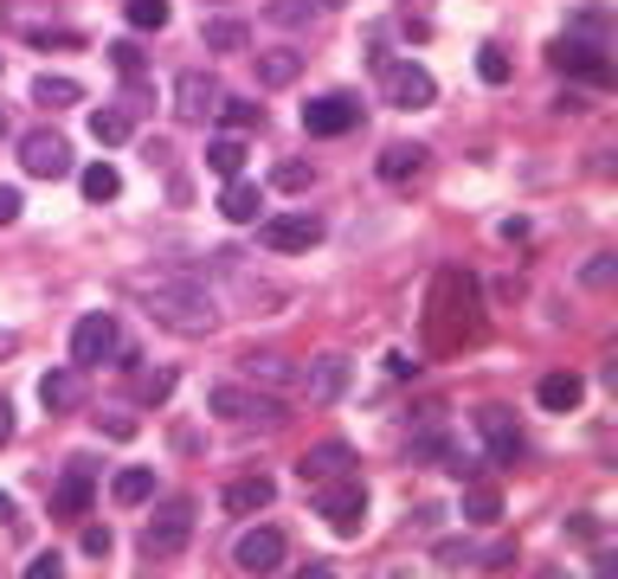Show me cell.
Returning <instances> with one entry per match:
<instances>
[{"instance_id": "31", "label": "cell", "mask_w": 618, "mask_h": 579, "mask_svg": "<svg viewBox=\"0 0 618 579\" xmlns=\"http://www.w3.org/2000/svg\"><path fill=\"white\" fill-rule=\"evenodd\" d=\"M316 188V168L310 161H278L271 168V193H310Z\"/></svg>"}, {"instance_id": "17", "label": "cell", "mask_w": 618, "mask_h": 579, "mask_svg": "<svg viewBox=\"0 0 618 579\" xmlns=\"http://www.w3.org/2000/svg\"><path fill=\"white\" fill-rule=\"evenodd\" d=\"M251 78H258V91H290L296 78H303V52L296 46H265L251 58Z\"/></svg>"}, {"instance_id": "42", "label": "cell", "mask_w": 618, "mask_h": 579, "mask_svg": "<svg viewBox=\"0 0 618 579\" xmlns=\"http://www.w3.org/2000/svg\"><path fill=\"white\" fill-rule=\"evenodd\" d=\"M20 206H26L20 188H0V226H13V219H20Z\"/></svg>"}, {"instance_id": "3", "label": "cell", "mask_w": 618, "mask_h": 579, "mask_svg": "<svg viewBox=\"0 0 618 579\" xmlns=\"http://www.w3.org/2000/svg\"><path fill=\"white\" fill-rule=\"evenodd\" d=\"M116 361H130V341H123V322L110 316V309H91V316H78V329H71V367H116Z\"/></svg>"}, {"instance_id": "44", "label": "cell", "mask_w": 618, "mask_h": 579, "mask_svg": "<svg viewBox=\"0 0 618 579\" xmlns=\"http://www.w3.org/2000/svg\"><path fill=\"white\" fill-rule=\"evenodd\" d=\"M528 239V219H503V245H523Z\"/></svg>"}, {"instance_id": "13", "label": "cell", "mask_w": 618, "mask_h": 579, "mask_svg": "<svg viewBox=\"0 0 618 579\" xmlns=\"http://www.w3.org/2000/svg\"><path fill=\"white\" fill-rule=\"evenodd\" d=\"M355 123H361V103L341 96V91L310 96V103H303V129H310V136H348Z\"/></svg>"}, {"instance_id": "32", "label": "cell", "mask_w": 618, "mask_h": 579, "mask_svg": "<svg viewBox=\"0 0 618 579\" xmlns=\"http://www.w3.org/2000/svg\"><path fill=\"white\" fill-rule=\"evenodd\" d=\"M464 515H471L476 529H496L503 522V496L496 489H464Z\"/></svg>"}, {"instance_id": "11", "label": "cell", "mask_w": 618, "mask_h": 579, "mask_svg": "<svg viewBox=\"0 0 618 579\" xmlns=\"http://www.w3.org/2000/svg\"><path fill=\"white\" fill-rule=\"evenodd\" d=\"M284 554H290L284 529H251V534H238L233 541V567L238 574H278Z\"/></svg>"}, {"instance_id": "35", "label": "cell", "mask_w": 618, "mask_h": 579, "mask_svg": "<svg viewBox=\"0 0 618 579\" xmlns=\"http://www.w3.org/2000/svg\"><path fill=\"white\" fill-rule=\"evenodd\" d=\"M476 71H483V84H509V52L483 46V52H476Z\"/></svg>"}, {"instance_id": "48", "label": "cell", "mask_w": 618, "mask_h": 579, "mask_svg": "<svg viewBox=\"0 0 618 579\" xmlns=\"http://www.w3.org/2000/svg\"><path fill=\"white\" fill-rule=\"evenodd\" d=\"M0 136H7V110H0Z\"/></svg>"}, {"instance_id": "1", "label": "cell", "mask_w": 618, "mask_h": 579, "mask_svg": "<svg viewBox=\"0 0 618 579\" xmlns=\"http://www.w3.org/2000/svg\"><path fill=\"white\" fill-rule=\"evenodd\" d=\"M136 303H143L148 316L161 322V329H175V336H213L220 329V303H213V290L200 284V277H188V271H148V277H136Z\"/></svg>"}, {"instance_id": "4", "label": "cell", "mask_w": 618, "mask_h": 579, "mask_svg": "<svg viewBox=\"0 0 618 579\" xmlns=\"http://www.w3.org/2000/svg\"><path fill=\"white\" fill-rule=\"evenodd\" d=\"M188 541H193V496L155 502V515H148V529H143L148 560H175V554H188Z\"/></svg>"}, {"instance_id": "12", "label": "cell", "mask_w": 618, "mask_h": 579, "mask_svg": "<svg viewBox=\"0 0 618 579\" xmlns=\"http://www.w3.org/2000/svg\"><path fill=\"white\" fill-rule=\"evenodd\" d=\"M220 96H226L220 91V78H206V71H181V84H175V116L200 129V123L220 116Z\"/></svg>"}, {"instance_id": "15", "label": "cell", "mask_w": 618, "mask_h": 579, "mask_svg": "<svg viewBox=\"0 0 618 579\" xmlns=\"http://www.w3.org/2000/svg\"><path fill=\"white\" fill-rule=\"evenodd\" d=\"M91 483H97V464L91 457H71V470H65V483H58V496H52V515L85 522V509H91Z\"/></svg>"}, {"instance_id": "37", "label": "cell", "mask_w": 618, "mask_h": 579, "mask_svg": "<svg viewBox=\"0 0 618 579\" xmlns=\"http://www.w3.org/2000/svg\"><path fill=\"white\" fill-rule=\"evenodd\" d=\"M110 65H116V71H123V78H143V46H136V39H123V46H110Z\"/></svg>"}, {"instance_id": "5", "label": "cell", "mask_w": 618, "mask_h": 579, "mask_svg": "<svg viewBox=\"0 0 618 579\" xmlns=\"http://www.w3.org/2000/svg\"><path fill=\"white\" fill-rule=\"evenodd\" d=\"M316 515H323L335 534H361V529H368V489H361V483H348V477L316 483Z\"/></svg>"}, {"instance_id": "41", "label": "cell", "mask_w": 618, "mask_h": 579, "mask_svg": "<svg viewBox=\"0 0 618 579\" xmlns=\"http://www.w3.org/2000/svg\"><path fill=\"white\" fill-rule=\"evenodd\" d=\"M58 574H65V560H58V554H40V560L26 567V579H58Z\"/></svg>"}, {"instance_id": "10", "label": "cell", "mask_w": 618, "mask_h": 579, "mask_svg": "<svg viewBox=\"0 0 618 579\" xmlns=\"http://www.w3.org/2000/svg\"><path fill=\"white\" fill-rule=\"evenodd\" d=\"M258 245H271V251L296 258V251L323 245V219H316V213H278V219H265V226H258Z\"/></svg>"}, {"instance_id": "43", "label": "cell", "mask_w": 618, "mask_h": 579, "mask_svg": "<svg viewBox=\"0 0 618 579\" xmlns=\"http://www.w3.org/2000/svg\"><path fill=\"white\" fill-rule=\"evenodd\" d=\"M85 554L103 560V554H110V529H97V522H91V529H85Z\"/></svg>"}, {"instance_id": "30", "label": "cell", "mask_w": 618, "mask_h": 579, "mask_svg": "<svg viewBox=\"0 0 618 579\" xmlns=\"http://www.w3.org/2000/svg\"><path fill=\"white\" fill-rule=\"evenodd\" d=\"M78 96H85V84H71V78H40V84H33V103H40V110H71Z\"/></svg>"}, {"instance_id": "6", "label": "cell", "mask_w": 618, "mask_h": 579, "mask_svg": "<svg viewBox=\"0 0 618 579\" xmlns=\"http://www.w3.org/2000/svg\"><path fill=\"white\" fill-rule=\"evenodd\" d=\"M238 381L258 386V393H290V386H303V367L278 354V348H245L238 354Z\"/></svg>"}, {"instance_id": "20", "label": "cell", "mask_w": 618, "mask_h": 579, "mask_svg": "<svg viewBox=\"0 0 618 579\" xmlns=\"http://www.w3.org/2000/svg\"><path fill=\"white\" fill-rule=\"evenodd\" d=\"M548 58H554V71H573V78H593V84H606V78H613V65H606L599 52H586L580 39H554V46H548Z\"/></svg>"}, {"instance_id": "23", "label": "cell", "mask_w": 618, "mask_h": 579, "mask_svg": "<svg viewBox=\"0 0 618 579\" xmlns=\"http://www.w3.org/2000/svg\"><path fill=\"white\" fill-rule=\"evenodd\" d=\"M200 39H206V52H238L251 39V26H245L238 13H206V20H200Z\"/></svg>"}, {"instance_id": "18", "label": "cell", "mask_w": 618, "mask_h": 579, "mask_svg": "<svg viewBox=\"0 0 618 579\" xmlns=\"http://www.w3.org/2000/svg\"><path fill=\"white\" fill-rule=\"evenodd\" d=\"M265 502H278V483L265 477V470H245V477H233L220 489V509L226 515H258Z\"/></svg>"}, {"instance_id": "33", "label": "cell", "mask_w": 618, "mask_h": 579, "mask_svg": "<svg viewBox=\"0 0 618 579\" xmlns=\"http://www.w3.org/2000/svg\"><path fill=\"white\" fill-rule=\"evenodd\" d=\"M123 13H130V26H136V33H161V26L175 20V7H168V0H130Z\"/></svg>"}, {"instance_id": "8", "label": "cell", "mask_w": 618, "mask_h": 579, "mask_svg": "<svg viewBox=\"0 0 618 579\" xmlns=\"http://www.w3.org/2000/svg\"><path fill=\"white\" fill-rule=\"evenodd\" d=\"M20 168L33 181H58V174H71V143L58 129H26L20 136Z\"/></svg>"}, {"instance_id": "40", "label": "cell", "mask_w": 618, "mask_h": 579, "mask_svg": "<svg viewBox=\"0 0 618 579\" xmlns=\"http://www.w3.org/2000/svg\"><path fill=\"white\" fill-rule=\"evenodd\" d=\"M613 277H618V258H613V251L586 264V284H593V290H606V284H613Z\"/></svg>"}, {"instance_id": "28", "label": "cell", "mask_w": 618, "mask_h": 579, "mask_svg": "<svg viewBox=\"0 0 618 579\" xmlns=\"http://www.w3.org/2000/svg\"><path fill=\"white\" fill-rule=\"evenodd\" d=\"M110 496H116V502H130V509H143L148 496H155V470H143V464H136V470H116Z\"/></svg>"}, {"instance_id": "24", "label": "cell", "mask_w": 618, "mask_h": 579, "mask_svg": "<svg viewBox=\"0 0 618 579\" xmlns=\"http://www.w3.org/2000/svg\"><path fill=\"white\" fill-rule=\"evenodd\" d=\"M220 213H226L233 226H258V213H265V193L251 188V181H238V174H233V188L220 193Z\"/></svg>"}, {"instance_id": "46", "label": "cell", "mask_w": 618, "mask_h": 579, "mask_svg": "<svg viewBox=\"0 0 618 579\" xmlns=\"http://www.w3.org/2000/svg\"><path fill=\"white\" fill-rule=\"evenodd\" d=\"M7 522H13V496L0 489V529H7Z\"/></svg>"}, {"instance_id": "22", "label": "cell", "mask_w": 618, "mask_h": 579, "mask_svg": "<svg viewBox=\"0 0 618 579\" xmlns=\"http://www.w3.org/2000/svg\"><path fill=\"white\" fill-rule=\"evenodd\" d=\"M426 161L431 155L419 143H393V148H381V181H419Z\"/></svg>"}, {"instance_id": "36", "label": "cell", "mask_w": 618, "mask_h": 579, "mask_svg": "<svg viewBox=\"0 0 618 579\" xmlns=\"http://www.w3.org/2000/svg\"><path fill=\"white\" fill-rule=\"evenodd\" d=\"M97 432L123 444V438H136V412H116V406H110V412H97Z\"/></svg>"}, {"instance_id": "25", "label": "cell", "mask_w": 618, "mask_h": 579, "mask_svg": "<svg viewBox=\"0 0 618 579\" xmlns=\"http://www.w3.org/2000/svg\"><path fill=\"white\" fill-rule=\"evenodd\" d=\"M535 399H541L548 412H573V406L586 399V381H580V374H541V386H535Z\"/></svg>"}, {"instance_id": "19", "label": "cell", "mask_w": 618, "mask_h": 579, "mask_svg": "<svg viewBox=\"0 0 618 579\" xmlns=\"http://www.w3.org/2000/svg\"><path fill=\"white\" fill-rule=\"evenodd\" d=\"M348 470H355V451H348V444H335V438L296 457V477L310 483V489H316V483H329V477H348Z\"/></svg>"}, {"instance_id": "7", "label": "cell", "mask_w": 618, "mask_h": 579, "mask_svg": "<svg viewBox=\"0 0 618 579\" xmlns=\"http://www.w3.org/2000/svg\"><path fill=\"white\" fill-rule=\"evenodd\" d=\"M476 432H483V451L496 457V464H523V451H528V438L523 425H516V412L509 406H476Z\"/></svg>"}, {"instance_id": "45", "label": "cell", "mask_w": 618, "mask_h": 579, "mask_svg": "<svg viewBox=\"0 0 618 579\" xmlns=\"http://www.w3.org/2000/svg\"><path fill=\"white\" fill-rule=\"evenodd\" d=\"M7 438H13V406L0 399V444H7Z\"/></svg>"}, {"instance_id": "27", "label": "cell", "mask_w": 618, "mask_h": 579, "mask_svg": "<svg viewBox=\"0 0 618 579\" xmlns=\"http://www.w3.org/2000/svg\"><path fill=\"white\" fill-rule=\"evenodd\" d=\"M78 181H85V200H91V206H110V200L123 193V174H116L110 161H91V168H85Z\"/></svg>"}, {"instance_id": "14", "label": "cell", "mask_w": 618, "mask_h": 579, "mask_svg": "<svg viewBox=\"0 0 618 579\" xmlns=\"http://www.w3.org/2000/svg\"><path fill=\"white\" fill-rule=\"evenodd\" d=\"M348 381H355V361H348L341 348L316 354V361L303 367V386H310V399H323V406H329V399H341V393H348Z\"/></svg>"}, {"instance_id": "47", "label": "cell", "mask_w": 618, "mask_h": 579, "mask_svg": "<svg viewBox=\"0 0 618 579\" xmlns=\"http://www.w3.org/2000/svg\"><path fill=\"white\" fill-rule=\"evenodd\" d=\"M310 7H348V0H310Z\"/></svg>"}, {"instance_id": "9", "label": "cell", "mask_w": 618, "mask_h": 579, "mask_svg": "<svg viewBox=\"0 0 618 579\" xmlns=\"http://www.w3.org/2000/svg\"><path fill=\"white\" fill-rule=\"evenodd\" d=\"M381 91H386L393 110H426L431 96H438V78H431L426 65L400 58V65H386V71H381Z\"/></svg>"}, {"instance_id": "16", "label": "cell", "mask_w": 618, "mask_h": 579, "mask_svg": "<svg viewBox=\"0 0 618 579\" xmlns=\"http://www.w3.org/2000/svg\"><path fill=\"white\" fill-rule=\"evenodd\" d=\"M40 406H46L52 419L78 412V406H85V367H46V374H40Z\"/></svg>"}, {"instance_id": "34", "label": "cell", "mask_w": 618, "mask_h": 579, "mask_svg": "<svg viewBox=\"0 0 618 579\" xmlns=\"http://www.w3.org/2000/svg\"><path fill=\"white\" fill-rule=\"evenodd\" d=\"M220 116H226L233 129H251V123H265V110H258L251 96H220Z\"/></svg>"}, {"instance_id": "39", "label": "cell", "mask_w": 618, "mask_h": 579, "mask_svg": "<svg viewBox=\"0 0 618 579\" xmlns=\"http://www.w3.org/2000/svg\"><path fill=\"white\" fill-rule=\"evenodd\" d=\"M265 20H271V26H303V20H310V0H290V7H265Z\"/></svg>"}, {"instance_id": "21", "label": "cell", "mask_w": 618, "mask_h": 579, "mask_svg": "<svg viewBox=\"0 0 618 579\" xmlns=\"http://www.w3.org/2000/svg\"><path fill=\"white\" fill-rule=\"evenodd\" d=\"M220 271H226V277L238 284V303H245V309H278V303H284V290H278V284H265V277H251V271H245L238 258H226Z\"/></svg>"}, {"instance_id": "26", "label": "cell", "mask_w": 618, "mask_h": 579, "mask_svg": "<svg viewBox=\"0 0 618 579\" xmlns=\"http://www.w3.org/2000/svg\"><path fill=\"white\" fill-rule=\"evenodd\" d=\"M91 136H97L103 148H116V143H130V136H136V123H130V110L103 103V110H91Z\"/></svg>"}, {"instance_id": "2", "label": "cell", "mask_w": 618, "mask_h": 579, "mask_svg": "<svg viewBox=\"0 0 618 579\" xmlns=\"http://www.w3.org/2000/svg\"><path fill=\"white\" fill-rule=\"evenodd\" d=\"M206 412H213L220 425H238V432H278V425H284V406L265 399L258 386H245V381L213 386V393H206Z\"/></svg>"}, {"instance_id": "38", "label": "cell", "mask_w": 618, "mask_h": 579, "mask_svg": "<svg viewBox=\"0 0 618 579\" xmlns=\"http://www.w3.org/2000/svg\"><path fill=\"white\" fill-rule=\"evenodd\" d=\"M161 393H175V367H155L136 381V399H161Z\"/></svg>"}, {"instance_id": "29", "label": "cell", "mask_w": 618, "mask_h": 579, "mask_svg": "<svg viewBox=\"0 0 618 579\" xmlns=\"http://www.w3.org/2000/svg\"><path fill=\"white\" fill-rule=\"evenodd\" d=\"M245 155H251V148H245V136H220V143H206V168L233 181L238 168H245Z\"/></svg>"}]
</instances>
